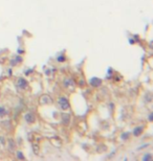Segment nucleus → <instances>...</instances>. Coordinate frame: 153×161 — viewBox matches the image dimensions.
<instances>
[{"label": "nucleus", "mask_w": 153, "mask_h": 161, "mask_svg": "<svg viewBox=\"0 0 153 161\" xmlns=\"http://www.w3.org/2000/svg\"><path fill=\"white\" fill-rule=\"evenodd\" d=\"M128 135H129V133H125V134H123L122 138H123V139H127L128 138Z\"/></svg>", "instance_id": "nucleus-9"}, {"label": "nucleus", "mask_w": 153, "mask_h": 161, "mask_svg": "<svg viewBox=\"0 0 153 161\" xmlns=\"http://www.w3.org/2000/svg\"><path fill=\"white\" fill-rule=\"evenodd\" d=\"M25 120L28 121V122H34V120H35V116H34L32 113H28V114L25 115Z\"/></svg>", "instance_id": "nucleus-6"}, {"label": "nucleus", "mask_w": 153, "mask_h": 161, "mask_svg": "<svg viewBox=\"0 0 153 161\" xmlns=\"http://www.w3.org/2000/svg\"><path fill=\"white\" fill-rule=\"evenodd\" d=\"M58 103H59L60 108L62 109V110H67V109H69V102H68V100H67L66 97H60L59 101H58Z\"/></svg>", "instance_id": "nucleus-1"}, {"label": "nucleus", "mask_w": 153, "mask_h": 161, "mask_svg": "<svg viewBox=\"0 0 153 161\" xmlns=\"http://www.w3.org/2000/svg\"><path fill=\"white\" fill-rule=\"evenodd\" d=\"M17 85H18V87H19L20 89H25V88L28 86V83L26 82V79H25V78H23V77H20V78L18 79V83H17Z\"/></svg>", "instance_id": "nucleus-2"}, {"label": "nucleus", "mask_w": 153, "mask_h": 161, "mask_svg": "<svg viewBox=\"0 0 153 161\" xmlns=\"http://www.w3.org/2000/svg\"><path fill=\"white\" fill-rule=\"evenodd\" d=\"M6 114V110L3 107H0V116H3Z\"/></svg>", "instance_id": "nucleus-7"}, {"label": "nucleus", "mask_w": 153, "mask_h": 161, "mask_svg": "<svg viewBox=\"0 0 153 161\" xmlns=\"http://www.w3.org/2000/svg\"><path fill=\"white\" fill-rule=\"evenodd\" d=\"M18 158H22V159L24 158V157H23V155L21 154V152H18Z\"/></svg>", "instance_id": "nucleus-11"}, {"label": "nucleus", "mask_w": 153, "mask_h": 161, "mask_svg": "<svg viewBox=\"0 0 153 161\" xmlns=\"http://www.w3.org/2000/svg\"><path fill=\"white\" fill-rule=\"evenodd\" d=\"M64 86L65 87H70V86H73L74 85V82H73V79L72 78H66L64 80Z\"/></svg>", "instance_id": "nucleus-5"}, {"label": "nucleus", "mask_w": 153, "mask_h": 161, "mask_svg": "<svg viewBox=\"0 0 153 161\" xmlns=\"http://www.w3.org/2000/svg\"><path fill=\"white\" fill-rule=\"evenodd\" d=\"M90 84H91V86H94V87H99L102 84V79H100L98 77H94V78L90 79Z\"/></svg>", "instance_id": "nucleus-3"}, {"label": "nucleus", "mask_w": 153, "mask_h": 161, "mask_svg": "<svg viewBox=\"0 0 153 161\" xmlns=\"http://www.w3.org/2000/svg\"><path fill=\"white\" fill-rule=\"evenodd\" d=\"M151 158H152L151 155H150V154H147V155H145V156L143 157V160H144V161H145V160H150Z\"/></svg>", "instance_id": "nucleus-8"}, {"label": "nucleus", "mask_w": 153, "mask_h": 161, "mask_svg": "<svg viewBox=\"0 0 153 161\" xmlns=\"http://www.w3.org/2000/svg\"><path fill=\"white\" fill-rule=\"evenodd\" d=\"M143 131H144L143 127H136L134 129V131H133V134H134V136H140L143 133Z\"/></svg>", "instance_id": "nucleus-4"}, {"label": "nucleus", "mask_w": 153, "mask_h": 161, "mask_svg": "<svg viewBox=\"0 0 153 161\" xmlns=\"http://www.w3.org/2000/svg\"><path fill=\"white\" fill-rule=\"evenodd\" d=\"M64 60H65L64 57H60V58H58V61H59V62H64Z\"/></svg>", "instance_id": "nucleus-10"}]
</instances>
